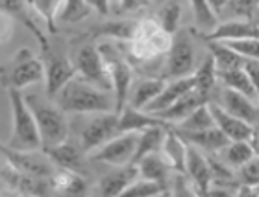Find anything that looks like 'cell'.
I'll list each match as a JSON object with an SVG mask.
<instances>
[{"instance_id":"cell-35","label":"cell","mask_w":259,"mask_h":197,"mask_svg":"<svg viewBox=\"0 0 259 197\" xmlns=\"http://www.w3.org/2000/svg\"><path fill=\"white\" fill-rule=\"evenodd\" d=\"M215 125L213 122V116H211V111L207 103L196 107L191 114L180 120L178 123H174V129L176 131H182V133H193V131H204V129H209Z\"/></svg>"},{"instance_id":"cell-32","label":"cell","mask_w":259,"mask_h":197,"mask_svg":"<svg viewBox=\"0 0 259 197\" xmlns=\"http://www.w3.org/2000/svg\"><path fill=\"white\" fill-rule=\"evenodd\" d=\"M193 80H194V89L209 98L211 92H213V89H215V85H217V81H219V78H217V67H215L213 57H211V53H207V55L202 59V63H200L198 67H194Z\"/></svg>"},{"instance_id":"cell-30","label":"cell","mask_w":259,"mask_h":197,"mask_svg":"<svg viewBox=\"0 0 259 197\" xmlns=\"http://www.w3.org/2000/svg\"><path fill=\"white\" fill-rule=\"evenodd\" d=\"M255 155L254 146L250 140H230L224 148L219 151V159L226 162L230 168H241V166L250 160Z\"/></svg>"},{"instance_id":"cell-48","label":"cell","mask_w":259,"mask_h":197,"mask_svg":"<svg viewBox=\"0 0 259 197\" xmlns=\"http://www.w3.org/2000/svg\"><path fill=\"white\" fill-rule=\"evenodd\" d=\"M226 2L228 0H209V6H211V10L215 11V15L219 17L224 11V8H226Z\"/></svg>"},{"instance_id":"cell-9","label":"cell","mask_w":259,"mask_h":197,"mask_svg":"<svg viewBox=\"0 0 259 197\" xmlns=\"http://www.w3.org/2000/svg\"><path fill=\"white\" fill-rule=\"evenodd\" d=\"M87 122L80 131V142L81 149L85 153H93L102 144H106L109 139H113L115 135H119V114L115 111L109 112H93L85 114Z\"/></svg>"},{"instance_id":"cell-11","label":"cell","mask_w":259,"mask_h":197,"mask_svg":"<svg viewBox=\"0 0 259 197\" xmlns=\"http://www.w3.org/2000/svg\"><path fill=\"white\" fill-rule=\"evenodd\" d=\"M43 67H45V91L49 100H54V96L60 92L61 87L69 80H72L76 76L74 63L70 61L65 53L54 52L52 46L43 52Z\"/></svg>"},{"instance_id":"cell-31","label":"cell","mask_w":259,"mask_h":197,"mask_svg":"<svg viewBox=\"0 0 259 197\" xmlns=\"http://www.w3.org/2000/svg\"><path fill=\"white\" fill-rule=\"evenodd\" d=\"M217 78H219V81H221L226 89L243 92V94H246V96L252 98V100H257L254 87H252V81H250L244 67L230 69V70H217Z\"/></svg>"},{"instance_id":"cell-29","label":"cell","mask_w":259,"mask_h":197,"mask_svg":"<svg viewBox=\"0 0 259 197\" xmlns=\"http://www.w3.org/2000/svg\"><path fill=\"white\" fill-rule=\"evenodd\" d=\"M135 164L139 168V177L150 179V181H157L161 182V184H168V171L172 170V168L167 162V159L161 155V151L146 155L141 160H137Z\"/></svg>"},{"instance_id":"cell-1","label":"cell","mask_w":259,"mask_h":197,"mask_svg":"<svg viewBox=\"0 0 259 197\" xmlns=\"http://www.w3.org/2000/svg\"><path fill=\"white\" fill-rule=\"evenodd\" d=\"M54 103L67 114H93V112L115 111L113 92L98 89L76 74L54 96Z\"/></svg>"},{"instance_id":"cell-28","label":"cell","mask_w":259,"mask_h":197,"mask_svg":"<svg viewBox=\"0 0 259 197\" xmlns=\"http://www.w3.org/2000/svg\"><path fill=\"white\" fill-rule=\"evenodd\" d=\"M54 193H63V195H83L87 192V181L85 175L76 173L70 170H58L54 171V175L50 177Z\"/></svg>"},{"instance_id":"cell-15","label":"cell","mask_w":259,"mask_h":197,"mask_svg":"<svg viewBox=\"0 0 259 197\" xmlns=\"http://www.w3.org/2000/svg\"><path fill=\"white\" fill-rule=\"evenodd\" d=\"M47 153L52 162H54L56 168H61V170H70L76 171V173H81L85 175V151L81 149L80 144H72L69 142V139L60 142L56 146H47V148H41Z\"/></svg>"},{"instance_id":"cell-38","label":"cell","mask_w":259,"mask_h":197,"mask_svg":"<svg viewBox=\"0 0 259 197\" xmlns=\"http://www.w3.org/2000/svg\"><path fill=\"white\" fill-rule=\"evenodd\" d=\"M191 10H193L194 21L200 30H213L219 24L217 22L215 11L211 10L209 0H189Z\"/></svg>"},{"instance_id":"cell-46","label":"cell","mask_w":259,"mask_h":197,"mask_svg":"<svg viewBox=\"0 0 259 197\" xmlns=\"http://www.w3.org/2000/svg\"><path fill=\"white\" fill-rule=\"evenodd\" d=\"M150 4V0H119V13H132V11H139Z\"/></svg>"},{"instance_id":"cell-36","label":"cell","mask_w":259,"mask_h":197,"mask_svg":"<svg viewBox=\"0 0 259 197\" xmlns=\"http://www.w3.org/2000/svg\"><path fill=\"white\" fill-rule=\"evenodd\" d=\"M135 30V21H111L104 26L97 28V35H106V37L117 39L119 43H126L132 39Z\"/></svg>"},{"instance_id":"cell-47","label":"cell","mask_w":259,"mask_h":197,"mask_svg":"<svg viewBox=\"0 0 259 197\" xmlns=\"http://www.w3.org/2000/svg\"><path fill=\"white\" fill-rule=\"evenodd\" d=\"M89 8L98 11L100 15H108L109 13V0H85Z\"/></svg>"},{"instance_id":"cell-50","label":"cell","mask_w":259,"mask_h":197,"mask_svg":"<svg viewBox=\"0 0 259 197\" xmlns=\"http://www.w3.org/2000/svg\"><path fill=\"white\" fill-rule=\"evenodd\" d=\"M254 193H255V195H259V184H255V186H254Z\"/></svg>"},{"instance_id":"cell-7","label":"cell","mask_w":259,"mask_h":197,"mask_svg":"<svg viewBox=\"0 0 259 197\" xmlns=\"http://www.w3.org/2000/svg\"><path fill=\"white\" fill-rule=\"evenodd\" d=\"M0 155L4 157L6 164L24 175L50 179L58 170L43 149H13L10 146H0Z\"/></svg>"},{"instance_id":"cell-27","label":"cell","mask_w":259,"mask_h":197,"mask_svg":"<svg viewBox=\"0 0 259 197\" xmlns=\"http://www.w3.org/2000/svg\"><path fill=\"white\" fill-rule=\"evenodd\" d=\"M161 155L167 159L174 171L185 173V140L178 135V131L172 127L167 129L165 139H163Z\"/></svg>"},{"instance_id":"cell-40","label":"cell","mask_w":259,"mask_h":197,"mask_svg":"<svg viewBox=\"0 0 259 197\" xmlns=\"http://www.w3.org/2000/svg\"><path fill=\"white\" fill-rule=\"evenodd\" d=\"M91 13V8L85 0H65L58 21L63 22H80Z\"/></svg>"},{"instance_id":"cell-12","label":"cell","mask_w":259,"mask_h":197,"mask_svg":"<svg viewBox=\"0 0 259 197\" xmlns=\"http://www.w3.org/2000/svg\"><path fill=\"white\" fill-rule=\"evenodd\" d=\"M137 131H126V133L115 135L106 144H102L98 149H95L91 155L93 160L104 162L109 166H122L132 162L137 146Z\"/></svg>"},{"instance_id":"cell-44","label":"cell","mask_w":259,"mask_h":197,"mask_svg":"<svg viewBox=\"0 0 259 197\" xmlns=\"http://www.w3.org/2000/svg\"><path fill=\"white\" fill-rule=\"evenodd\" d=\"M13 30H15V21L8 13L0 11V44H6L10 41Z\"/></svg>"},{"instance_id":"cell-3","label":"cell","mask_w":259,"mask_h":197,"mask_svg":"<svg viewBox=\"0 0 259 197\" xmlns=\"http://www.w3.org/2000/svg\"><path fill=\"white\" fill-rule=\"evenodd\" d=\"M8 98L11 107V135L8 146L13 149H41V135L26 103V96H22L17 89H8Z\"/></svg>"},{"instance_id":"cell-8","label":"cell","mask_w":259,"mask_h":197,"mask_svg":"<svg viewBox=\"0 0 259 197\" xmlns=\"http://www.w3.org/2000/svg\"><path fill=\"white\" fill-rule=\"evenodd\" d=\"M163 64H165L161 76L163 80H176L193 74L196 64H194V44L189 32L174 33Z\"/></svg>"},{"instance_id":"cell-33","label":"cell","mask_w":259,"mask_h":197,"mask_svg":"<svg viewBox=\"0 0 259 197\" xmlns=\"http://www.w3.org/2000/svg\"><path fill=\"white\" fill-rule=\"evenodd\" d=\"M207 46H209V53L215 61L217 70L239 69V67H244V63H246V59L243 55H239L235 50H232L221 41H207Z\"/></svg>"},{"instance_id":"cell-41","label":"cell","mask_w":259,"mask_h":197,"mask_svg":"<svg viewBox=\"0 0 259 197\" xmlns=\"http://www.w3.org/2000/svg\"><path fill=\"white\" fill-rule=\"evenodd\" d=\"M226 46L243 55L244 59H254L259 61V37H250V39H239V41H221Z\"/></svg>"},{"instance_id":"cell-18","label":"cell","mask_w":259,"mask_h":197,"mask_svg":"<svg viewBox=\"0 0 259 197\" xmlns=\"http://www.w3.org/2000/svg\"><path fill=\"white\" fill-rule=\"evenodd\" d=\"M205 41H239V39L259 37V24L248 19H235L217 24L209 33H202Z\"/></svg>"},{"instance_id":"cell-22","label":"cell","mask_w":259,"mask_h":197,"mask_svg":"<svg viewBox=\"0 0 259 197\" xmlns=\"http://www.w3.org/2000/svg\"><path fill=\"white\" fill-rule=\"evenodd\" d=\"M207 101H209V98L205 96V94H202V92H198L196 89H193V91L185 92L182 98H178V100L174 101L170 107H167L165 111L156 112V116L163 118L165 122L174 125V123H178L180 120H184L187 114H191L196 107L204 105Z\"/></svg>"},{"instance_id":"cell-14","label":"cell","mask_w":259,"mask_h":197,"mask_svg":"<svg viewBox=\"0 0 259 197\" xmlns=\"http://www.w3.org/2000/svg\"><path fill=\"white\" fill-rule=\"evenodd\" d=\"M0 11L8 13L13 21H19L26 30H30L33 33V37L37 39L41 52L50 48V41L45 35L43 28H41V21L35 19L33 10L30 8L26 0H0Z\"/></svg>"},{"instance_id":"cell-24","label":"cell","mask_w":259,"mask_h":197,"mask_svg":"<svg viewBox=\"0 0 259 197\" xmlns=\"http://www.w3.org/2000/svg\"><path fill=\"white\" fill-rule=\"evenodd\" d=\"M178 135L185 142L196 146L204 153H209V155H219V151L230 142V139L217 125H213L209 129H204V131H193V133H182V131H178Z\"/></svg>"},{"instance_id":"cell-37","label":"cell","mask_w":259,"mask_h":197,"mask_svg":"<svg viewBox=\"0 0 259 197\" xmlns=\"http://www.w3.org/2000/svg\"><path fill=\"white\" fill-rule=\"evenodd\" d=\"M180 19H182V6H180L178 2H174V0L163 6L156 17V21L159 22V26L167 33H170V35H174V33L178 32Z\"/></svg>"},{"instance_id":"cell-19","label":"cell","mask_w":259,"mask_h":197,"mask_svg":"<svg viewBox=\"0 0 259 197\" xmlns=\"http://www.w3.org/2000/svg\"><path fill=\"white\" fill-rule=\"evenodd\" d=\"M222 107L228 112H232L233 116L250 123L252 127L259 122V101L252 100L243 92L232 91V89L224 87V91H222Z\"/></svg>"},{"instance_id":"cell-17","label":"cell","mask_w":259,"mask_h":197,"mask_svg":"<svg viewBox=\"0 0 259 197\" xmlns=\"http://www.w3.org/2000/svg\"><path fill=\"white\" fill-rule=\"evenodd\" d=\"M139 177V168L134 162L122 166H115L113 171H109L98 181L97 193L100 195H122L126 188Z\"/></svg>"},{"instance_id":"cell-51","label":"cell","mask_w":259,"mask_h":197,"mask_svg":"<svg viewBox=\"0 0 259 197\" xmlns=\"http://www.w3.org/2000/svg\"><path fill=\"white\" fill-rule=\"evenodd\" d=\"M254 133H259V122H257V123H255V125H254Z\"/></svg>"},{"instance_id":"cell-34","label":"cell","mask_w":259,"mask_h":197,"mask_svg":"<svg viewBox=\"0 0 259 197\" xmlns=\"http://www.w3.org/2000/svg\"><path fill=\"white\" fill-rule=\"evenodd\" d=\"M50 33H58V17L65 0H26Z\"/></svg>"},{"instance_id":"cell-5","label":"cell","mask_w":259,"mask_h":197,"mask_svg":"<svg viewBox=\"0 0 259 197\" xmlns=\"http://www.w3.org/2000/svg\"><path fill=\"white\" fill-rule=\"evenodd\" d=\"M45 78L43 61L35 57L30 48H19L13 57L0 67V87L22 91L24 87L35 85Z\"/></svg>"},{"instance_id":"cell-4","label":"cell","mask_w":259,"mask_h":197,"mask_svg":"<svg viewBox=\"0 0 259 197\" xmlns=\"http://www.w3.org/2000/svg\"><path fill=\"white\" fill-rule=\"evenodd\" d=\"M26 103L35 118L43 148L56 146L69 139V122L65 118V112L56 103L37 94L26 96Z\"/></svg>"},{"instance_id":"cell-23","label":"cell","mask_w":259,"mask_h":197,"mask_svg":"<svg viewBox=\"0 0 259 197\" xmlns=\"http://www.w3.org/2000/svg\"><path fill=\"white\" fill-rule=\"evenodd\" d=\"M152 125H172V123L165 122L163 118L146 112L143 109H134V107L126 105L122 111L119 112V133H126V131H143Z\"/></svg>"},{"instance_id":"cell-2","label":"cell","mask_w":259,"mask_h":197,"mask_svg":"<svg viewBox=\"0 0 259 197\" xmlns=\"http://www.w3.org/2000/svg\"><path fill=\"white\" fill-rule=\"evenodd\" d=\"M170 41L172 35L165 32L156 19H141L135 21L132 39L122 44L128 46V55L132 61L145 64L161 59L167 53Z\"/></svg>"},{"instance_id":"cell-10","label":"cell","mask_w":259,"mask_h":197,"mask_svg":"<svg viewBox=\"0 0 259 197\" xmlns=\"http://www.w3.org/2000/svg\"><path fill=\"white\" fill-rule=\"evenodd\" d=\"M74 69L76 74L83 78L85 81H89L91 85L111 92V80H109L108 74V67L104 63L98 44L87 43L85 46H81L78 55H76Z\"/></svg>"},{"instance_id":"cell-6","label":"cell","mask_w":259,"mask_h":197,"mask_svg":"<svg viewBox=\"0 0 259 197\" xmlns=\"http://www.w3.org/2000/svg\"><path fill=\"white\" fill-rule=\"evenodd\" d=\"M98 50L102 53L104 63L108 67V74L111 80V92L115 96V112L119 114L126 107L130 89L134 85V69L132 63L124 57V53L119 52V46L111 43L98 44Z\"/></svg>"},{"instance_id":"cell-21","label":"cell","mask_w":259,"mask_h":197,"mask_svg":"<svg viewBox=\"0 0 259 197\" xmlns=\"http://www.w3.org/2000/svg\"><path fill=\"white\" fill-rule=\"evenodd\" d=\"M194 89V80H193V74L191 76H185V78H176V80H170V83H165L161 89V92L157 94L154 100L148 103V105L143 109L146 112H152V114H156L159 111H165L167 107H170L174 101L182 98L185 92H189Z\"/></svg>"},{"instance_id":"cell-45","label":"cell","mask_w":259,"mask_h":197,"mask_svg":"<svg viewBox=\"0 0 259 197\" xmlns=\"http://www.w3.org/2000/svg\"><path fill=\"white\" fill-rule=\"evenodd\" d=\"M244 70H246V74H248L250 81H252V87H254L255 96H257V101H259V61L246 59V63H244Z\"/></svg>"},{"instance_id":"cell-39","label":"cell","mask_w":259,"mask_h":197,"mask_svg":"<svg viewBox=\"0 0 259 197\" xmlns=\"http://www.w3.org/2000/svg\"><path fill=\"white\" fill-rule=\"evenodd\" d=\"M161 193H170L167 184H161L157 181H150V179H143L137 177L132 184L124 190L122 195H161Z\"/></svg>"},{"instance_id":"cell-20","label":"cell","mask_w":259,"mask_h":197,"mask_svg":"<svg viewBox=\"0 0 259 197\" xmlns=\"http://www.w3.org/2000/svg\"><path fill=\"white\" fill-rule=\"evenodd\" d=\"M2 179L8 186H11L19 193H30V195H45V193H54L50 179H41V177L24 175L21 171L13 170L10 164L2 173Z\"/></svg>"},{"instance_id":"cell-26","label":"cell","mask_w":259,"mask_h":197,"mask_svg":"<svg viewBox=\"0 0 259 197\" xmlns=\"http://www.w3.org/2000/svg\"><path fill=\"white\" fill-rule=\"evenodd\" d=\"M168 127H172V125H152V127H146L143 131H139V135H137V146H135V153L132 162L135 164L137 160H141L146 155L161 151L163 139H165V133H167Z\"/></svg>"},{"instance_id":"cell-25","label":"cell","mask_w":259,"mask_h":197,"mask_svg":"<svg viewBox=\"0 0 259 197\" xmlns=\"http://www.w3.org/2000/svg\"><path fill=\"white\" fill-rule=\"evenodd\" d=\"M163 85H165L163 78H145V80L137 81L130 89L126 105L134 107V109H145L161 92Z\"/></svg>"},{"instance_id":"cell-49","label":"cell","mask_w":259,"mask_h":197,"mask_svg":"<svg viewBox=\"0 0 259 197\" xmlns=\"http://www.w3.org/2000/svg\"><path fill=\"white\" fill-rule=\"evenodd\" d=\"M252 146H254V151L255 155H259V133H252V139H250Z\"/></svg>"},{"instance_id":"cell-13","label":"cell","mask_w":259,"mask_h":197,"mask_svg":"<svg viewBox=\"0 0 259 197\" xmlns=\"http://www.w3.org/2000/svg\"><path fill=\"white\" fill-rule=\"evenodd\" d=\"M185 175L194 188V193L204 195L211 186L209 160L202 153V149L185 142Z\"/></svg>"},{"instance_id":"cell-43","label":"cell","mask_w":259,"mask_h":197,"mask_svg":"<svg viewBox=\"0 0 259 197\" xmlns=\"http://www.w3.org/2000/svg\"><path fill=\"white\" fill-rule=\"evenodd\" d=\"M226 6H230V11L239 19H248L252 21L255 8L259 6V0H228Z\"/></svg>"},{"instance_id":"cell-42","label":"cell","mask_w":259,"mask_h":197,"mask_svg":"<svg viewBox=\"0 0 259 197\" xmlns=\"http://www.w3.org/2000/svg\"><path fill=\"white\" fill-rule=\"evenodd\" d=\"M239 179L243 184H248L252 188L259 184V155H254L239 168Z\"/></svg>"},{"instance_id":"cell-16","label":"cell","mask_w":259,"mask_h":197,"mask_svg":"<svg viewBox=\"0 0 259 197\" xmlns=\"http://www.w3.org/2000/svg\"><path fill=\"white\" fill-rule=\"evenodd\" d=\"M207 107L211 111V116H213V122L222 133L226 135L230 140H250L252 139V133H254V127L246 123L241 118L233 116L232 112H228L221 103H215V101H207Z\"/></svg>"}]
</instances>
